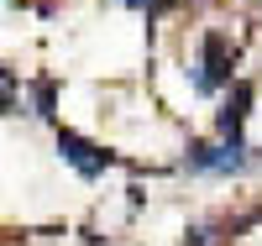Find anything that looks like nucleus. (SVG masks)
I'll return each instance as SVG.
<instances>
[{
  "label": "nucleus",
  "mask_w": 262,
  "mask_h": 246,
  "mask_svg": "<svg viewBox=\"0 0 262 246\" xmlns=\"http://www.w3.org/2000/svg\"><path fill=\"white\" fill-rule=\"evenodd\" d=\"M221 84H231V42L221 32H210L205 48H200V63H194V89H200V95H215Z\"/></svg>",
  "instance_id": "f257e3e1"
},
{
  "label": "nucleus",
  "mask_w": 262,
  "mask_h": 246,
  "mask_svg": "<svg viewBox=\"0 0 262 246\" xmlns=\"http://www.w3.org/2000/svg\"><path fill=\"white\" fill-rule=\"evenodd\" d=\"M257 158L247 142H226V147H189V173H247Z\"/></svg>",
  "instance_id": "f03ea898"
},
{
  "label": "nucleus",
  "mask_w": 262,
  "mask_h": 246,
  "mask_svg": "<svg viewBox=\"0 0 262 246\" xmlns=\"http://www.w3.org/2000/svg\"><path fill=\"white\" fill-rule=\"evenodd\" d=\"M58 152L69 158L84 178H100L105 168H111V152H100L95 142H84V137H74V131H58Z\"/></svg>",
  "instance_id": "7ed1b4c3"
},
{
  "label": "nucleus",
  "mask_w": 262,
  "mask_h": 246,
  "mask_svg": "<svg viewBox=\"0 0 262 246\" xmlns=\"http://www.w3.org/2000/svg\"><path fill=\"white\" fill-rule=\"evenodd\" d=\"M247 105H252V89H247V84H236V89H231V100H226V110H221V137H226V142H242Z\"/></svg>",
  "instance_id": "20e7f679"
},
{
  "label": "nucleus",
  "mask_w": 262,
  "mask_h": 246,
  "mask_svg": "<svg viewBox=\"0 0 262 246\" xmlns=\"http://www.w3.org/2000/svg\"><path fill=\"white\" fill-rule=\"evenodd\" d=\"M16 100V79H11V69L0 63V105H11Z\"/></svg>",
  "instance_id": "39448f33"
},
{
  "label": "nucleus",
  "mask_w": 262,
  "mask_h": 246,
  "mask_svg": "<svg viewBox=\"0 0 262 246\" xmlns=\"http://www.w3.org/2000/svg\"><path fill=\"white\" fill-rule=\"evenodd\" d=\"M131 6H142V11H158V6H163V0H131Z\"/></svg>",
  "instance_id": "423d86ee"
}]
</instances>
